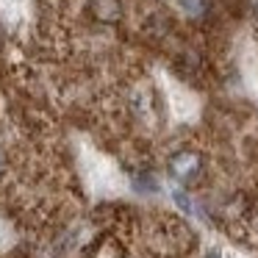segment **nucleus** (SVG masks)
I'll use <instances>...</instances> for the list:
<instances>
[{"label": "nucleus", "mask_w": 258, "mask_h": 258, "mask_svg": "<svg viewBox=\"0 0 258 258\" xmlns=\"http://www.w3.org/2000/svg\"><path fill=\"white\" fill-rule=\"evenodd\" d=\"M167 172H169V178H172V180H178V183H183V186L197 183L200 175H203V156H200V153H195V150L172 153L169 161H167Z\"/></svg>", "instance_id": "1"}, {"label": "nucleus", "mask_w": 258, "mask_h": 258, "mask_svg": "<svg viewBox=\"0 0 258 258\" xmlns=\"http://www.w3.org/2000/svg\"><path fill=\"white\" fill-rule=\"evenodd\" d=\"M0 172H3V161H0Z\"/></svg>", "instance_id": "3"}, {"label": "nucleus", "mask_w": 258, "mask_h": 258, "mask_svg": "<svg viewBox=\"0 0 258 258\" xmlns=\"http://www.w3.org/2000/svg\"><path fill=\"white\" fill-rule=\"evenodd\" d=\"M255 20H258V0H255Z\"/></svg>", "instance_id": "2"}]
</instances>
